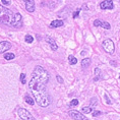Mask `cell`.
<instances>
[{"label":"cell","instance_id":"6da1fadb","mask_svg":"<svg viewBox=\"0 0 120 120\" xmlns=\"http://www.w3.org/2000/svg\"><path fill=\"white\" fill-rule=\"evenodd\" d=\"M49 79L50 75L46 69L41 66H36L29 83L30 91L41 107H48L51 103L50 96L47 92V83Z\"/></svg>","mask_w":120,"mask_h":120},{"label":"cell","instance_id":"7a4b0ae2","mask_svg":"<svg viewBox=\"0 0 120 120\" xmlns=\"http://www.w3.org/2000/svg\"><path fill=\"white\" fill-rule=\"evenodd\" d=\"M0 23L19 28L22 25V17L19 12H12L8 8L0 4Z\"/></svg>","mask_w":120,"mask_h":120},{"label":"cell","instance_id":"3957f363","mask_svg":"<svg viewBox=\"0 0 120 120\" xmlns=\"http://www.w3.org/2000/svg\"><path fill=\"white\" fill-rule=\"evenodd\" d=\"M102 46H103L104 50L106 51L108 54H113L114 51H115V45H114L113 41L111 39H106L103 43H102Z\"/></svg>","mask_w":120,"mask_h":120},{"label":"cell","instance_id":"277c9868","mask_svg":"<svg viewBox=\"0 0 120 120\" xmlns=\"http://www.w3.org/2000/svg\"><path fill=\"white\" fill-rule=\"evenodd\" d=\"M17 114L22 120H35L34 116L29 112L28 110L23 109V108H19L17 109Z\"/></svg>","mask_w":120,"mask_h":120},{"label":"cell","instance_id":"5b68a950","mask_svg":"<svg viewBox=\"0 0 120 120\" xmlns=\"http://www.w3.org/2000/svg\"><path fill=\"white\" fill-rule=\"evenodd\" d=\"M68 115L74 120H89L86 116H83L82 113L76 110H70L69 112H68Z\"/></svg>","mask_w":120,"mask_h":120},{"label":"cell","instance_id":"8992f818","mask_svg":"<svg viewBox=\"0 0 120 120\" xmlns=\"http://www.w3.org/2000/svg\"><path fill=\"white\" fill-rule=\"evenodd\" d=\"M11 48V43L9 41H1L0 42V53H4Z\"/></svg>","mask_w":120,"mask_h":120},{"label":"cell","instance_id":"52a82bcc","mask_svg":"<svg viewBox=\"0 0 120 120\" xmlns=\"http://www.w3.org/2000/svg\"><path fill=\"white\" fill-rule=\"evenodd\" d=\"M101 9H113L114 4L112 0H104L103 2H101L100 4Z\"/></svg>","mask_w":120,"mask_h":120},{"label":"cell","instance_id":"ba28073f","mask_svg":"<svg viewBox=\"0 0 120 120\" xmlns=\"http://www.w3.org/2000/svg\"><path fill=\"white\" fill-rule=\"evenodd\" d=\"M26 5V9L29 11V12H34L35 11V1L34 0H23Z\"/></svg>","mask_w":120,"mask_h":120},{"label":"cell","instance_id":"9c48e42d","mask_svg":"<svg viewBox=\"0 0 120 120\" xmlns=\"http://www.w3.org/2000/svg\"><path fill=\"white\" fill-rule=\"evenodd\" d=\"M46 41H47V43H49L51 49H52L53 51H56L57 49H58V46H57L56 42H55V40H54L53 38H51V37H49V36H47V37H46Z\"/></svg>","mask_w":120,"mask_h":120},{"label":"cell","instance_id":"30bf717a","mask_svg":"<svg viewBox=\"0 0 120 120\" xmlns=\"http://www.w3.org/2000/svg\"><path fill=\"white\" fill-rule=\"evenodd\" d=\"M64 25V22L61 19H55L53 20L52 22L50 23V28H59V26H62Z\"/></svg>","mask_w":120,"mask_h":120},{"label":"cell","instance_id":"8fae6325","mask_svg":"<svg viewBox=\"0 0 120 120\" xmlns=\"http://www.w3.org/2000/svg\"><path fill=\"white\" fill-rule=\"evenodd\" d=\"M90 64H91V58H85V59H82V66L83 68L89 67Z\"/></svg>","mask_w":120,"mask_h":120},{"label":"cell","instance_id":"7c38bea8","mask_svg":"<svg viewBox=\"0 0 120 120\" xmlns=\"http://www.w3.org/2000/svg\"><path fill=\"white\" fill-rule=\"evenodd\" d=\"M68 62H69L70 65H74L77 63V59L73 55H69L68 56Z\"/></svg>","mask_w":120,"mask_h":120},{"label":"cell","instance_id":"4fadbf2b","mask_svg":"<svg viewBox=\"0 0 120 120\" xmlns=\"http://www.w3.org/2000/svg\"><path fill=\"white\" fill-rule=\"evenodd\" d=\"M82 112L85 113V114L91 113V112H93V107L92 106H86V107H83L82 109Z\"/></svg>","mask_w":120,"mask_h":120},{"label":"cell","instance_id":"5bb4252c","mask_svg":"<svg viewBox=\"0 0 120 120\" xmlns=\"http://www.w3.org/2000/svg\"><path fill=\"white\" fill-rule=\"evenodd\" d=\"M25 101L28 103L29 105H34V103H35V101H34V99L33 98H31L29 95H26L25 96Z\"/></svg>","mask_w":120,"mask_h":120},{"label":"cell","instance_id":"9a60e30c","mask_svg":"<svg viewBox=\"0 0 120 120\" xmlns=\"http://www.w3.org/2000/svg\"><path fill=\"white\" fill-rule=\"evenodd\" d=\"M100 74H101L100 68H99V67H96V68H95V79H94L95 82H97V80L99 79V77H100Z\"/></svg>","mask_w":120,"mask_h":120},{"label":"cell","instance_id":"2e32d148","mask_svg":"<svg viewBox=\"0 0 120 120\" xmlns=\"http://www.w3.org/2000/svg\"><path fill=\"white\" fill-rule=\"evenodd\" d=\"M14 57H15V55H14L13 53H5L4 54V59H6V60H12V59H14Z\"/></svg>","mask_w":120,"mask_h":120},{"label":"cell","instance_id":"e0dca14e","mask_svg":"<svg viewBox=\"0 0 120 120\" xmlns=\"http://www.w3.org/2000/svg\"><path fill=\"white\" fill-rule=\"evenodd\" d=\"M25 41H26V43L31 44V43H33V41H34V38H33L31 35H26L25 37Z\"/></svg>","mask_w":120,"mask_h":120},{"label":"cell","instance_id":"ac0fdd59","mask_svg":"<svg viewBox=\"0 0 120 120\" xmlns=\"http://www.w3.org/2000/svg\"><path fill=\"white\" fill-rule=\"evenodd\" d=\"M20 82H22V83H23V85H26V76L25 73H20Z\"/></svg>","mask_w":120,"mask_h":120},{"label":"cell","instance_id":"d6986e66","mask_svg":"<svg viewBox=\"0 0 120 120\" xmlns=\"http://www.w3.org/2000/svg\"><path fill=\"white\" fill-rule=\"evenodd\" d=\"M102 28H104V29H106V30H110V29H111V26H110V23H109V22H103Z\"/></svg>","mask_w":120,"mask_h":120},{"label":"cell","instance_id":"ffe728a7","mask_svg":"<svg viewBox=\"0 0 120 120\" xmlns=\"http://www.w3.org/2000/svg\"><path fill=\"white\" fill-rule=\"evenodd\" d=\"M79 105V100H76V99H74L69 103V106L70 107H74V106H77Z\"/></svg>","mask_w":120,"mask_h":120},{"label":"cell","instance_id":"44dd1931","mask_svg":"<svg viewBox=\"0 0 120 120\" xmlns=\"http://www.w3.org/2000/svg\"><path fill=\"white\" fill-rule=\"evenodd\" d=\"M102 25H103V22H101L100 19H96L94 22V26H102Z\"/></svg>","mask_w":120,"mask_h":120},{"label":"cell","instance_id":"7402d4cb","mask_svg":"<svg viewBox=\"0 0 120 120\" xmlns=\"http://www.w3.org/2000/svg\"><path fill=\"white\" fill-rule=\"evenodd\" d=\"M80 8H77V9L75 10V12H73V19H76L77 16H79V12H80Z\"/></svg>","mask_w":120,"mask_h":120},{"label":"cell","instance_id":"603a6c76","mask_svg":"<svg viewBox=\"0 0 120 120\" xmlns=\"http://www.w3.org/2000/svg\"><path fill=\"white\" fill-rule=\"evenodd\" d=\"M95 105H97V98L96 97H94L91 100V106L93 107V106H95Z\"/></svg>","mask_w":120,"mask_h":120},{"label":"cell","instance_id":"cb8c5ba5","mask_svg":"<svg viewBox=\"0 0 120 120\" xmlns=\"http://www.w3.org/2000/svg\"><path fill=\"white\" fill-rule=\"evenodd\" d=\"M101 114H102L101 111L97 110V111H94V112H93V116H94V117H98V116H100Z\"/></svg>","mask_w":120,"mask_h":120},{"label":"cell","instance_id":"d4e9b609","mask_svg":"<svg viewBox=\"0 0 120 120\" xmlns=\"http://www.w3.org/2000/svg\"><path fill=\"white\" fill-rule=\"evenodd\" d=\"M1 2H2V4L3 5H10V0H1Z\"/></svg>","mask_w":120,"mask_h":120},{"label":"cell","instance_id":"484cf974","mask_svg":"<svg viewBox=\"0 0 120 120\" xmlns=\"http://www.w3.org/2000/svg\"><path fill=\"white\" fill-rule=\"evenodd\" d=\"M56 79H57V82H58L59 83H63V79H62L60 75H57L56 76Z\"/></svg>","mask_w":120,"mask_h":120},{"label":"cell","instance_id":"4316f807","mask_svg":"<svg viewBox=\"0 0 120 120\" xmlns=\"http://www.w3.org/2000/svg\"><path fill=\"white\" fill-rule=\"evenodd\" d=\"M62 1V0H58V2H61Z\"/></svg>","mask_w":120,"mask_h":120},{"label":"cell","instance_id":"83f0119b","mask_svg":"<svg viewBox=\"0 0 120 120\" xmlns=\"http://www.w3.org/2000/svg\"><path fill=\"white\" fill-rule=\"evenodd\" d=\"M119 79H120V74H119Z\"/></svg>","mask_w":120,"mask_h":120}]
</instances>
